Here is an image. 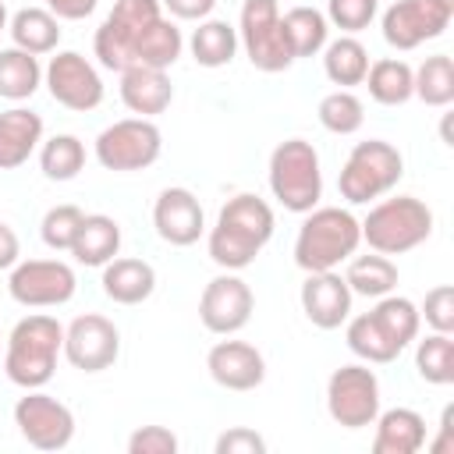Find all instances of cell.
I'll list each match as a JSON object with an SVG mask.
<instances>
[{"label": "cell", "instance_id": "obj_1", "mask_svg": "<svg viewBox=\"0 0 454 454\" xmlns=\"http://www.w3.org/2000/svg\"><path fill=\"white\" fill-rule=\"evenodd\" d=\"M273 209L266 199L252 195V192H241L234 199H227V206L216 213V223L209 227V238H206V248H209V259L220 266V270H245L255 262V255L270 245L273 238Z\"/></svg>", "mask_w": 454, "mask_h": 454}, {"label": "cell", "instance_id": "obj_2", "mask_svg": "<svg viewBox=\"0 0 454 454\" xmlns=\"http://www.w3.org/2000/svg\"><path fill=\"white\" fill-rule=\"evenodd\" d=\"M64 355V326L46 316L32 312L14 323L4 348V372L21 390H39L53 380L57 358Z\"/></svg>", "mask_w": 454, "mask_h": 454}, {"label": "cell", "instance_id": "obj_3", "mask_svg": "<svg viewBox=\"0 0 454 454\" xmlns=\"http://www.w3.org/2000/svg\"><path fill=\"white\" fill-rule=\"evenodd\" d=\"M301 227L294 238V262L305 273L337 270L362 245V223L344 206H316L301 213Z\"/></svg>", "mask_w": 454, "mask_h": 454}, {"label": "cell", "instance_id": "obj_4", "mask_svg": "<svg viewBox=\"0 0 454 454\" xmlns=\"http://www.w3.org/2000/svg\"><path fill=\"white\" fill-rule=\"evenodd\" d=\"M362 223V241L380 255H404L429 241L433 234V209L415 195L383 199L369 209Z\"/></svg>", "mask_w": 454, "mask_h": 454}, {"label": "cell", "instance_id": "obj_5", "mask_svg": "<svg viewBox=\"0 0 454 454\" xmlns=\"http://www.w3.org/2000/svg\"><path fill=\"white\" fill-rule=\"evenodd\" d=\"M401 177H404L401 149L390 145L387 138H365L348 153L340 177H337V188H340V199L348 206H365V202L394 192Z\"/></svg>", "mask_w": 454, "mask_h": 454}, {"label": "cell", "instance_id": "obj_6", "mask_svg": "<svg viewBox=\"0 0 454 454\" xmlns=\"http://www.w3.org/2000/svg\"><path fill=\"white\" fill-rule=\"evenodd\" d=\"M270 192L287 213H309L323 199L319 153L305 138H287L270 153Z\"/></svg>", "mask_w": 454, "mask_h": 454}, {"label": "cell", "instance_id": "obj_7", "mask_svg": "<svg viewBox=\"0 0 454 454\" xmlns=\"http://www.w3.org/2000/svg\"><path fill=\"white\" fill-rule=\"evenodd\" d=\"M238 46L245 50L248 64L255 71L277 74L294 64V53L287 46L284 25H280V4L277 0H245L238 18Z\"/></svg>", "mask_w": 454, "mask_h": 454}, {"label": "cell", "instance_id": "obj_8", "mask_svg": "<svg viewBox=\"0 0 454 454\" xmlns=\"http://www.w3.org/2000/svg\"><path fill=\"white\" fill-rule=\"evenodd\" d=\"M160 153H163V135L153 117H124L96 135V160L103 170H117V174L145 170L160 160Z\"/></svg>", "mask_w": 454, "mask_h": 454}, {"label": "cell", "instance_id": "obj_9", "mask_svg": "<svg viewBox=\"0 0 454 454\" xmlns=\"http://www.w3.org/2000/svg\"><path fill=\"white\" fill-rule=\"evenodd\" d=\"M163 14L160 0H117L114 11L103 18L92 39V53L106 71H128L131 67V50L142 28H149Z\"/></svg>", "mask_w": 454, "mask_h": 454}, {"label": "cell", "instance_id": "obj_10", "mask_svg": "<svg viewBox=\"0 0 454 454\" xmlns=\"http://www.w3.org/2000/svg\"><path fill=\"white\" fill-rule=\"evenodd\" d=\"M326 411L340 429H365L380 415V380L369 365H340L326 380Z\"/></svg>", "mask_w": 454, "mask_h": 454}, {"label": "cell", "instance_id": "obj_11", "mask_svg": "<svg viewBox=\"0 0 454 454\" xmlns=\"http://www.w3.org/2000/svg\"><path fill=\"white\" fill-rule=\"evenodd\" d=\"M78 291V277L60 259H18L7 277V294L25 309L67 305Z\"/></svg>", "mask_w": 454, "mask_h": 454}, {"label": "cell", "instance_id": "obj_12", "mask_svg": "<svg viewBox=\"0 0 454 454\" xmlns=\"http://www.w3.org/2000/svg\"><path fill=\"white\" fill-rule=\"evenodd\" d=\"M14 426L21 433V440L35 450H64L74 440V415L64 401H57L53 394L39 390H25V397H18L14 404Z\"/></svg>", "mask_w": 454, "mask_h": 454}, {"label": "cell", "instance_id": "obj_13", "mask_svg": "<svg viewBox=\"0 0 454 454\" xmlns=\"http://www.w3.org/2000/svg\"><path fill=\"white\" fill-rule=\"evenodd\" d=\"M450 18H454V0H397L383 11L380 28H383L387 46L415 50V46L443 35Z\"/></svg>", "mask_w": 454, "mask_h": 454}, {"label": "cell", "instance_id": "obj_14", "mask_svg": "<svg viewBox=\"0 0 454 454\" xmlns=\"http://www.w3.org/2000/svg\"><path fill=\"white\" fill-rule=\"evenodd\" d=\"M43 85L60 106L78 110V114L96 110L103 103V78L92 67V60H85L78 50L53 53L50 64L43 67Z\"/></svg>", "mask_w": 454, "mask_h": 454}, {"label": "cell", "instance_id": "obj_15", "mask_svg": "<svg viewBox=\"0 0 454 454\" xmlns=\"http://www.w3.org/2000/svg\"><path fill=\"white\" fill-rule=\"evenodd\" d=\"M252 309H255V294L234 270H223L220 277H213L199 294V319L209 333H220V337L245 330L252 319Z\"/></svg>", "mask_w": 454, "mask_h": 454}, {"label": "cell", "instance_id": "obj_16", "mask_svg": "<svg viewBox=\"0 0 454 454\" xmlns=\"http://www.w3.org/2000/svg\"><path fill=\"white\" fill-rule=\"evenodd\" d=\"M121 355V330L99 312H85L64 326V358L82 372H103Z\"/></svg>", "mask_w": 454, "mask_h": 454}, {"label": "cell", "instance_id": "obj_17", "mask_svg": "<svg viewBox=\"0 0 454 454\" xmlns=\"http://www.w3.org/2000/svg\"><path fill=\"white\" fill-rule=\"evenodd\" d=\"M153 227L156 234L174 245V248H188L195 245L202 234H206V213H202V202L195 199L192 188H163L156 195V206H153Z\"/></svg>", "mask_w": 454, "mask_h": 454}, {"label": "cell", "instance_id": "obj_18", "mask_svg": "<svg viewBox=\"0 0 454 454\" xmlns=\"http://www.w3.org/2000/svg\"><path fill=\"white\" fill-rule=\"evenodd\" d=\"M351 287L337 270H323V273H305L298 301L301 312L312 326L319 330H337L340 323H348L351 316Z\"/></svg>", "mask_w": 454, "mask_h": 454}, {"label": "cell", "instance_id": "obj_19", "mask_svg": "<svg viewBox=\"0 0 454 454\" xmlns=\"http://www.w3.org/2000/svg\"><path fill=\"white\" fill-rule=\"evenodd\" d=\"M206 369L216 387L223 390H255L266 380V358L248 340H216L206 355Z\"/></svg>", "mask_w": 454, "mask_h": 454}, {"label": "cell", "instance_id": "obj_20", "mask_svg": "<svg viewBox=\"0 0 454 454\" xmlns=\"http://www.w3.org/2000/svg\"><path fill=\"white\" fill-rule=\"evenodd\" d=\"M121 103L135 117H156L174 103V85L167 71L156 67H128L121 71Z\"/></svg>", "mask_w": 454, "mask_h": 454}, {"label": "cell", "instance_id": "obj_21", "mask_svg": "<svg viewBox=\"0 0 454 454\" xmlns=\"http://www.w3.org/2000/svg\"><path fill=\"white\" fill-rule=\"evenodd\" d=\"M43 145V117L28 106H11L0 114V170H14L28 163V156Z\"/></svg>", "mask_w": 454, "mask_h": 454}, {"label": "cell", "instance_id": "obj_22", "mask_svg": "<svg viewBox=\"0 0 454 454\" xmlns=\"http://www.w3.org/2000/svg\"><path fill=\"white\" fill-rule=\"evenodd\" d=\"M372 426V454H419L426 447V419L415 408H387Z\"/></svg>", "mask_w": 454, "mask_h": 454}, {"label": "cell", "instance_id": "obj_23", "mask_svg": "<svg viewBox=\"0 0 454 454\" xmlns=\"http://www.w3.org/2000/svg\"><path fill=\"white\" fill-rule=\"evenodd\" d=\"M99 284H103V294L110 301H117V305H142L156 291V270L145 259H131V255L117 259L114 255L103 266V280Z\"/></svg>", "mask_w": 454, "mask_h": 454}, {"label": "cell", "instance_id": "obj_24", "mask_svg": "<svg viewBox=\"0 0 454 454\" xmlns=\"http://www.w3.org/2000/svg\"><path fill=\"white\" fill-rule=\"evenodd\" d=\"M184 50V35L181 28L160 14L149 28H142V35L135 39V50H131V67H156V71H170L177 64Z\"/></svg>", "mask_w": 454, "mask_h": 454}, {"label": "cell", "instance_id": "obj_25", "mask_svg": "<svg viewBox=\"0 0 454 454\" xmlns=\"http://www.w3.org/2000/svg\"><path fill=\"white\" fill-rule=\"evenodd\" d=\"M117 252H121V223L106 213H85L78 234H74V245H71L74 262L106 266Z\"/></svg>", "mask_w": 454, "mask_h": 454}, {"label": "cell", "instance_id": "obj_26", "mask_svg": "<svg viewBox=\"0 0 454 454\" xmlns=\"http://www.w3.org/2000/svg\"><path fill=\"white\" fill-rule=\"evenodd\" d=\"M7 32H11V43L18 50L43 57V53H53L60 43V18L50 14L46 7H21L11 14Z\"/></svg>", "mask_w": 454, "mask_h": 454}, {"label": "cell", "instance_id": "obj_27", "mask_svg": "<svg viewBox=\"0 0 454 454\" xmlns=\"http://www.w3.org/2000/svg\"><path fill=\"white\" fill-rule=\"evenodd\" d=\"M188 50H192L199 67H209V71L227 67L238 53V28L231 21H220V18H202L188 39Z\"/></svg>", "mask_w": 454, "mask_h": 454}, {"label": "cell", "instance_id": "obj_28", "mask_svg": "<svg viewBox=\"0 0 454 454\" xmlns=\"http://www.w3.org/2000/svg\"><path fill=\"white\" fill-rule=\"evenodd\" d=\"M369 316H372V323L383 330V337L397 348V351H404L415 337H419V326H422V316H419V305L411 301V298H401V294H383V298H376V305L369 309Z\"/></svg>", "mask_w": 454, "mask_h": 454}, {"label": "cell", "instance_id": "obj_29", "mask_svg": "<svg viewBox=\"0 0 454 454\" xmlns=\"http://www.w3.org/2000/svg\"><path fill=\"white\" fill-rule=\"evenodd\" d=\"M280 25H284V35H287V46L298 57H316L323 53V46L330 43V21L323 11L316 7H291L287 14H280Z\"/></svg>", "mask_w": 454, "mask_h": 454}, {"label": "cell", "instance_id": "obj_30", "mask_svg": "<svg viewBox=\"0 0 454 454\" xmlns=\"http://www.w3.org/2000/svg\"><path fill=\"white\" fill-rule=\"evenodd\" d=\"M411 74L415 67L401 57H380L369 64L365 71V82L369 85V96L380 103V106H401L411 99Z\"/></svg>", "mask_w": 454, "mask_h": 454}, {"label": "cell", "instance_id": "obj_31", "mask_svg": "<svg viewBox=\"0 0 454 454\" xmlns=\"http://www.w3.org/2000/svg\"><path fill=\"white\" fill-rule=\"evenodd\" d=\"M369 50L355 39V35H337L333 43L323 46V71L333 85L340 89H351V85H362L365 82V71H369Z\"/></svg>", "mask_w": 454, "mask_h": 454}, {"label": "cell", "instance_id": "obj_32", "mask_svg": "<svg viewBox=\"0 0 454 454\" xmlns=\"http://www.w3.org/2000/svg\"><path fill=\"white\" fill-rule=\"evenodd\" d=\"M43 85V67L35 53H25L18 46L0 50V96L11 103L32 99L35 89Z\"/></svg>", "mask_w": 454, "mask_h": 454}, {"label": "cell", "instance_id": "obj_33", "mask_svg": "<svg viewBox=\"0 0 454 454\" xmlns=\"http://www.w3.org/2000/svg\"><path fill=\"white\" fill-rule=\"evenodd\" d=\"M351 294L362 298H383L397 287V266L390 262V255H351L348 259V273H344Z\"/></svg>", "mask_w": 454, "mask_h": 454}, {"label": "cell", "instance_id": "obj_34", "mask_svg": "<svg viewBox=\"0 0 454 454\" xmlns=\"http://www.w3.org/2000/svg\"><path fill=\"white\" fill-rule=\"evenodd\" d=\"M411 96L426 106H450L454 103V60L447 53L426 57L411 74Z\"/></svg>", "mask_w": 454, "mask_h": 454}, {"label": "cell", "instance_id": "obj_35", "mask_svg": "<svg viewBox=\"0 0 454 454\" xmlns=\"http://www.w3.org/2000/svg\"><path fill=\"white\" fill-rule=\"evenodd\" d=\"M39 170L50 181H74L85 170V142L78 135H53L39 145Z\"/></svg>", "mask_w": 454, "mask_h": 454}, {"label": "cell", "instance_id": "obj_36", "mask_svg": "<svg viewBox=\"0 0 454 454\" xmlns=\"http://www.w3.org/2000/svg\"><path fill=\"white\" fill-rule=\"evenodd\" d=\"M344 340H348L351 355H358L365 365H387V362H394V358L401 355V351L383 337V330L372 323L369 312H362V316H348Z\"/></svg>", "mask_w": 454, "mask_h": 454}, {"label": "cell", "instance_id": "obj_37", "mask_svg": "<svg viewBox=\"0 0 454 454\" xmlns=\"http://www.w3.org/2000/svg\"><path fill=\"white\" fill-rule=\"evenodd\" d=\"M415 369L433 387L454 383V337L433 330L426 340H419L415 344Z\"/></svg>", "mask_w": 454, "mask_h": 454}, {"label": "cell", "instance_id": "obj_38", "mask_svg": "<svg viewBox=\"0 0 454 454\" xmlns=\"http://www.w3.org/2000/svg\"><path fill=\"white\" fill-rule=\"evenodd\" d=\"M316 117L330 135H355L365 124V106L351 89H333L319 99Z\"/></svg>", "mask_w": 454, "mask_h": 454}, {"label": "cell", "instance_id": "obj_39", "mask_svg": "<svg viewBox=\"0 0 454 454\" xmlns=\"http://www.w3.org/2000/svg\"><path fill=\"white\" fill-rule=\"evenodd\" d=\"M82 220H85V213H82L78 206H71V202L46 209V216H43V223H39L43 245H46V248H53V252H71V245H74V234H78Z\"/></svg>", "mask_w": 454, "mask_h": 454}, {"label": "cell", "instance_id": "obj_40", "mask_svg": "<svg viewBox=\"0 0 454 454\" xmlns=\"http://www.w3.org/2000/svg\"><path fill=\"white\" fill-rule=\"evenodd\" d=\"M376 14H380V0H326V21L344 35L369 28Z\"/></svg>", "mask_w": 454, "mask_h": 454}, {"label": "cell", "instance_id": "obj_41", "mask_svg": "<svg viewBox=\"0 0 454 454\" xmlns=\"http://www.w3.org/2000/svg\"><path fill=\"white\" fill-rule=\"evenodd\" d=\"M419 316L426 319L429 330L454 333V287L450 284H436L433 291H426V301H422Z\"/></svg>", "mask_w": 454, "mask_h": 454}, {"label": "cell", "instance_id": "obj_42", "mask_svg": "<svg viewBox=\"0 0 454 454\" xmlns=\"http://www.w3.org/2000/svg\"><path fill=\"white\" fill-rule=\"evenodd\" d=\"M177 436L167 426H138L128 436V454H177Z\"/></svg>", "mask_w": 454, "mask_h": 454}, {"label": "cell", "instance_id": "obj_43", "mask_svg": "<svg viewBox=\"0 0 454 454\" xmlns=\"http://www.w3.org/2000/svg\"><path fill=\"white\" fill-rule=\"evenodd\" d=\"M213 450L216 454H262L266 450V440L255 429H248V426H231L227 433L216 436V447Z\"/></svg>", "mask_w": 454, "mask_h": 454}, {"label": "cell", "instance_id": "obj_44", "mask_svg": "<svg viewBox=\"0 0 454 454\" xmlns=\"http://www.w3.org/2000/svg\"><path fill=\"white\" fill-rule=\"evenodd\" d=\"M160 4H163V11H167L170 18H177V21H202V18H209L213 7H216V0H160Z\"/></svg>", "mask_w": 454, "mask_h": 454}, {"label": "cell", "instance_id": "obj_45", "mask_svg": "<svg viewBox=\"0 0 454 454\" xmlns=\"http://www.w3.org/2000/svg\"><path fill=\"white\" fill-rule=\"evenodd\" d=\"M99 0H46V11L57 14L60 21H82L96 11Z\"/></svg>", "mask_w": 454, "mask_h": 454}, {"label": "cell", "instance_id": "obj_46", "mask_svg": "<svg viewBox=\"0 0 454 454\" xmlns=\"http://www.w3.org/2000/svg\"><path fill=\"white\" fill-rule=\"evenodd\" d=\"M18 259H21V241H18L14 227L0 220V270H11Z\"/></svg>", "mask_w": 454, "mask_h": 454}, {"label": "cell", "instance_id": "obj_47", "mask_svg": "<svg viewBox=\"0 0 454 454\" xmlns=\"http://www.w3.org/2000/svg\"><path fill=\"white\" fill-rule=\"evenodd\" d=\"M450 422H454V408L447 404L443 415H440V436H436V440H426V447H429L433 454H450V450H454V429H450Z\"/></svg>", "mask_w": 454, "mask_h": 454}, {"label": "cell", "instance_id": "obj_48", "mask_svg": "<svg viewBox=\"0 0 454 454\" xmlns=\"http://www.w3.org/2000/svg\"><path fill=\"white\" fill-rule=\"evenodd\" d=\"M7 21H11V18H7V7H4V0H0V32L7 28Z\"/></svg>", "mask_w": 454, "mask_h": 454}]
</instances>
